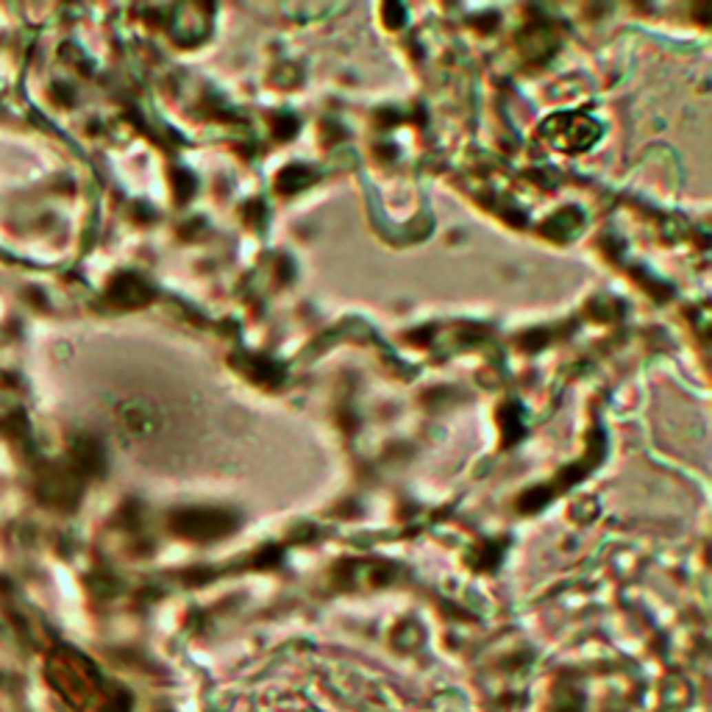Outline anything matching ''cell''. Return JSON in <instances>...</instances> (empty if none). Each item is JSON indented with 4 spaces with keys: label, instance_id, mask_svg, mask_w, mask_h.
I'll list each match as a JSON object with an SVG mask.
<instances>
[{
    "label": "cell",
    "instance_id": "obj_1",
    "mask_svg": "<svg viewBox=\"0 0 712 712\" xmlns=\"http://www.w3.org/2000/svg\"><path fill=\"white\" fill-rule=\"evenodd\" d=\"M48 679L76 712H125L123 695L117 690H109L95 665L87 662L81 654H53L48 662Z\"/></svg>",
    "mask_w": 712,
    "mask_h": 712
}]
</instances>
